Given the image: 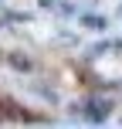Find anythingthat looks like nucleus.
<instances>
[{
  "label": "nucleus",
  "mask_w": 122,
  "mask_h": 129,
  "mask_svg": "<svg viewBox=\"0 0 122 129\" xmlns=\"http://www.w3.org/2000/svg\"><path fill=\"white\" fill-rule=\"evenodd\" d=\"M10 64H14V68H31V61H27V58H17V54H10Z\"/></svg>",
  "instance_id": "obj_3"
},
{
  "label": "nucleus",
  "mask_w": 122,
  "mask_h": 129,
  "mask_svg": "<svg viewBox=\"0 0 122 129\" xmlns=\"http://www.w3.org/2000/svg\"><path fill=\"white\" fill-rule=\"evenodd\" d=\"M85 119H92V122H102V119H109V112H112V102L109 99H92L88 105H85Z\"/></svg>",
  "instance_id": "obj_1"
},
{
  "label": "nucleus",
  "mask_w": 122,
  "mask_h": 129,
  "mask_svg": "<svg viewBox=\"0 0 122 129\" xmlns=\"http://www.w3.org/2000/svg\"><path fill=\"white\" fill-rule=\"evenodd\" d=\"M82 24L92 27V31H102V27H109V20H105V17H82Z\"/></svg>",
  "instance_id": "obj_2"
}]
</instances>
